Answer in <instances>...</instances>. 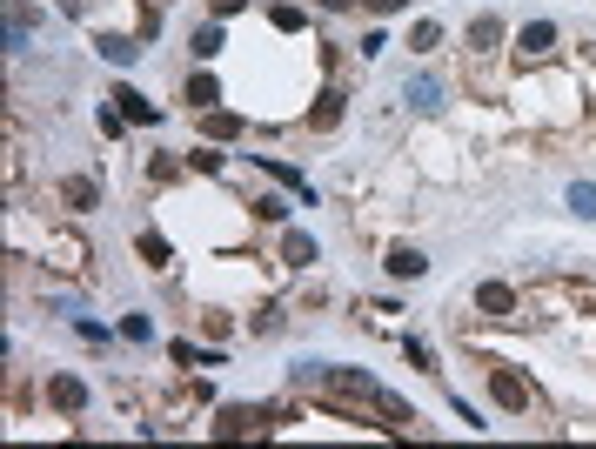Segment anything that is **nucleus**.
<instances>
[{"mask_svg": "<svg viewBox=\"0 0 596 449\" xmlns=\"http://www.w3.org/2000/svg\"><path fill=\"white\" fill-rule=\"evenodd\" d=\"M134 255H141L148 269H175V248H168L161 228H134Z\"/></svg>", "mask_w": 596, "mask_h": 449, "instance_id": "nucleus-18", "label": "nucleus"}, {"mask_svg": "<svg viewBox=\"0 0 596 449\" xmlns=\"http://www.w3.org/2000/svg\"><path fill=\"white\" fill-rule=\"evenodd\" d=\"M181 108H195V114L221 108V81H215V74H208V61H195V74L181 81Z\"/></svg>", "mask_w": 596, "mask_h": 449, "instance_id": "nucleus-9", "label": "nucleus"}, {"mask_svg": "<svg viewBox=\"0 0 596 449\" xmlns=\"http://www.w3.org/2000/svg\"><path fill=\"white\" fill-rule=\"evenodd\" d=\"M168 362H175V369H195L201 349H195V342H168Z\"/></svg>", "mask_w": 596, "mask_h": 449, "instance_id": "nucleus-29", "label": "nucleus"}, {"mask_svg": "<svg viewBox=\"0 0 596 449\" xmlns=\"http://www.w3.org/2000/svg\"><path fill=\"white\" fill-rule=\"evenodd\" d=\"M382 47H389V34H382V27H369V34H362V47H355V54H362V61H376Z\"/></svg>", "mask_w": 596, "mask_h": 449, "instance_id": "nucleus-32", "label": "nucleus"}, {"mask_svg": "<svg viewBox=\"0 0 596 449\" xmlns=\"http://www.w3.org/2000/svg\"><path fill=\"white\" fill-rule=\"evenodd\" d=\"M442 47V21H416L409 27V54H436Z\"/></svg>", "mask_w": 596, "mask_h": 449, "instance_id": "nucleus-23", "label": "nucleus"}, {"mask_svg": "<svg viewBox=\"0 0 596 449\" xmlns=\"http://www.w3.org/2000/svg\"><path fill=\"white\" fill-rule=\"evenodd\" d=\"M47 403L61 409V416H88L94 389H88L81 376H74V369H54V376H47Z\"/></svg>", "mask_w": 596, "mask_h": 449, "instance_id": "nucleus-5", "label": "nucleus"}, {"mask_svg": "<svg viewBox=\"0 0 596 449\" xmlns=\"http://www.w3.org/2000/svg\"><path fill=\"white\" fill-rule=\"evenodd\" d=\"M248 329H255V336H275V329H282V309H275V302L255 309V315H248Z\"/></svg>", "mask_w": 596, "mask_h": 449, "instance_id": "nucleus-27", "label": "nucleus"}, {"mask_svg": "<svg viewBox=\"0 0 596 449\" xmlns=\"http://www.w3.org/2000/svg\"><path fill=\"white\" fill-rule=\"evenodd\" d=\"M268 27H275V34H302V27H309V14H302L295 0H282V7H268Z\"/></svg>", "mask_w": 596, "mask_h": 449, "instance_id": "nucleus-21", "label": "nucleus"}, {"mask_svg": "<svg viewBox=\"0 0 596 449\" xmlns=\"http://www.w3.org/2000/svg\"><path fill=\"white\" fill-rule=\"evenodd\" d=\"M195 121H201V135H208V141H242L248 135V121H242V114H228V108H208V114H195Z\"/></svg>", "mask_w": 596, "mask_h": 449, "instance_id": "nucleus-19", "label": "nucleus"}, {"mask_svg": "<svg viewBox=\"0 0 596 449\" xmlns=\"http://www.w3.org/2000/svg\"><path fill=\"white\" fill-rule=\"evenodd\" d=\"M362 14H376V21H389V14H409V0H362Z\"/></svg>", "mask_w": 596, "mask_h": 449, "instance_id": "nucleus-31", "label": "nucleus"}, {"mask_svg": "<svg viewBox=\"0 0 596 449\" xmlns=\"http://www.w3.org/2000/svg\"><path fill=\"white\" fill-rule=\"evenodd\" d=\"M402 356H409V369H422V376H436V349L422 336H402Z\"/></svg>", "mask_w": 596, "mask_h": 449, "instance_id": "nucleus-24", "label": "nucleus"}, {"mask_svg": "<svg viewBox=\"0 0 596 449\" xmlns=\"http://www.w3.org/2000/svg\"><path fill=\"white\" fill-rule=\"evenodd\" d=\"M235 14H248V0H208V21H235Z\"/></svg>", "mask_w": 596, "mask_h": 449, "instance_id": "nucleus-30", "label": "nucleus"}, {"mask_svg": "<svg viewBox=\"0 0 596 449\" xmlns=\"http://www.w3.org/2000/svg\"><path fill=\"white\" fill-rule=\"evenodd\" d=\"M282 262L288 269H315V262H322V242H315L309 228H288L282 235Z\"/></svg>", "mask_w": 596, "mask_h": 449, "instance_id": "nucleus-17", "label": "nucleus"}, {"mask_svg": "<svg viewBox=\"0 0 596 449\" xmlns=\"http://www.w3.org/2000/svg\"><path fill=\"white\" fill-rule=\"evenodd\" d=\"M382 269H389V282H422V275H429V255L409 248V242H396L389 255H382Z\"/></svg>", "mask_w": 596, "mask_h": 449, "instance_id": "nucleus-14", "label": "nucleus"}, {"mask_svg": "<svg viewBox=\"0 0 596 449\" xmlns=\"http://www.w3.org/2000/svg\"><path fill=\"white\" fill-rule=\"evenodd\" d=\"M155 7H175V0H155Z\"/></svg>", "mask_w": 596, "mask_h": 449, "instance_id": "nucleus-35", "label": "nucleus"}, {"mask_svg": "<svg viewBox=\"0 0 596 449\" xmlns=\"http://www.w3.org/2000/svg\"><path fill=\"white\" fill-rule=\"evenodd\" d=\"M221 47H228V21H195L188 27V54H195V61H221Z\"/></svg>", "mask_w": 596, "mask_h": 449, "instance_id": "nucleus-15", "label": "nucleus"}, {"mask_svg": "<svg viewBox=\"0 0 596 449\" xmlns=\"http://www.w3.org/2000/svg\"><path fill=\"white\" fill-rule=\"evenodd\" d=\"M188 168H195V175H221V168H228L221 141H195V148H188Z\"/></svg>", "mask_w": 596, "mask_h": 449, "instance_id": "nucleus-20", "label": "nucleus"}, {"mask_svg": "<svg viewBox=\"0 0 596 449\" xmlns=\"http://www.w3.org/2000/svg\"><path fill=\"white\" fill-rule=\"evenodd\" d=\"M342 114H349V94L342 88H322L309 108V135H329V128H342Z\"/></svg>", "mask_w": 596, "mask_h": 449, "instance_id": "nucleus-13", "label": "nucleus"}, {"mask_svg": "<svg viewBox=\"0 0 596 449\" xmlns=\"http://www.w3.org/2000/svg\"><path fill=\"white\" fill-rule=\"evenodd\" d=\"M94 54H101L108 68H134V61L148 54V41H141V34H94Z\"/></svg>", "mask_w": 596, "mask_h": 449, "instance_id": "nucleus-10", "label": "nucleus"}, {"mask_svg": "<svg viewBox=\"0 0 596 449\" xmlns=\"http://www.w3.org/2000/svg\"><path fill=\"white\" fill-rule=\"evenodd\" d=\"M255 215L262 222H288V195H255Z\"/></svg>", "mask_w": 596, "mask_h": 449, "instance_id": "nucleus-26", "label": "nucleus"}, {"mask_svg": "<svg viewBox=\"0 0 596 449\" xmlns=\"http://www.w3.org/2000/svg\"><path fill=\"white\" fill-rule=\"evenodd\" d=\"M275 416H282V409H268V403H221L208 429H215L221 443H235V436H262V429H275Z\"/></svg>", "mask_w": 596, "mask_h": 449, "instance_id": "nucleus-2", "label": "nucleus"}, {"mask_svg": "<svg viewBox=\"0 0 596 449\" xmlns=\"http://www.w3.org/2000/svg\"><path fill=\"white\" fill-rule=\"evenodd\" d=\"M556 41H563L556 21H523L516 27V61H523V68H543V61H556Z\"/></svg>", "mask_w": 596, "mask_h": 449, "instance_id": "nucleus-4", "label": "nucleus"}, {"mask_svg": "<svg viewBox=\"0 0 596 449\" xmlns=\"http://www.w3.org/2000/svg\"><path fill=\"white\" fill-rule=\"evenodd\" d=\"M61 14L67 21H88V0H61Z\"/></svg>", "mask_w": 596, "mask_h": 449, "instance_id": "nucleus-34", "label": "nucleus"}, {"mask_svg": "<svg viewBox=\"0 0 596 449\" xmlns=\"http://www.w3.org/2000/svg\"><path fill=\"white\" fill-rule=\"evenodd\" d=\"M34 27H41V14H34L27 0H7V54H27Z\"/></svg>", "mask_w": 596, "mask_h": 449, "instance_id": "nucleus-16", "label": "nucleus"}, {"mask_svg": "<svg viewBox=\"0 0 596 449\" xmlns=\"http://www.w3.org/2000/svg\"><path fill=\"white\" fill-rule=\"evenodd\" d=\"M74 336H81V342H94V349H101V342H108V329H101L94 315H74Z\"/></svg>", "mask_w": 596, "mask_h": 449, "instance_id": "nucleus-28", "label": "nucleus"}, {"mask_svg": "<svg viewBox=\"0 0 596 449\" xmlns=\"http://www.w3.org/2000/svg\"><path fill=\"white\" fill-rule=\"evenodd\" d=\"M449 409H456V416H463V423H469V429H489V423H483V409L469 403V396H456V403H449Z\"/></svg>", "mask_w": 596, "mask_h": 449, "instance_id": "nucleus-33", "label": "nucleus"}, {"mask_svg": "<svg viewBox=\"0 0 596 449\" xmlns=\"http://www.w3.org/2000/svg\"><path fill=\"white\" fill-rule=\"evenodd\" d=\"M108 101H114L121 114H128V128H161V108H155V101H148L141 88H128V81H121V88H114Z\"/></svg>", "mask_w": 596, "mask_h": 449, "instance_id": "nucleus-11", "label": "nucleus"}, {"mask_svg": "<svg viewBox=\"0 0 596 449\" xmlns=\"http://www.w3.org/2000/svg\"><path fill=\"white\" fill-rule=\"evenodd\" d=\"M563 202H570L583 222H596V181H570V188H563Z\"/></svg>", "mask_w": 596, "mask_h": 449, "instance_id": "nucleus-22", "label": "nucleus"}, {"mask_svg": "<svg viewBox=\"0 0 596 449\" xmlns=\"http://www.w3.org/2000/svg\"><path fill=\"white\" fill-rule=\"evenodd\" d=\"M255 168H262L268 181H282V188H288V195H295L302 208H315V202H322V195L309 188V175H302V168H288V161H275V155H255Z\"/></svg>", "mask_w": 596, "mask_h": 449, "instance_id": "nucleus-8", "label": "nucleus"}, {"mask_svg": "<svg viewBox=\"0 0 596 449\" xmlns=\"http://www.w3.org/2000/svg\"><path fill=\"white\" fill-rule=\"evenodd\" d=\"M503 41H509V21H503V14H476V21H469V34H463V47L476 54V61L503 54Z\"/></svg>", "mask_w": 596, "mask_h": 449, "instance_id": "nucleus-7", "label": "nucleus"}, {"mask_svg": "<svg viewBox=\"0 0 596 449\" xmlns=\"http://www.w3.org/2000/svg\"><path fill=\"white\" fill-rule=\"evenodd\" d=\"M469 309L483 315V322H516V315H523V295L509 289L503 275H489V282H476V289H469Z\"/></svg>", "mask_w": 596, "mask_h": 449, "instance_id": "nucleus-3", "label": "nucleus"}, {"mask_svg": "<svg viewBox=\"0 0 596 449\" xmlns=\"http://www.w3.org/2000/svg\"><path fill=\"white\" fill-rule=\"evenodd\" d=\"M402 101H409L416 114H442L449 88H442V74H429V68H409V81H402Z\"/></svg>", "mask_w": 596, "mask_h": 449, "instance_id": "nucleus-6", "label": "nucleus"}, {"mask_svg": "<svg viewBox=\"0 0 596 449\" xmlns=\"http://www.w3.org/2000/svg\"><path fill=\"white\" fill-rule=\"evenodd\" d=\"M483 382H489V403L503 409V416H530V409H536L530 376H516L509 362H483Z\"/></svg>", "mask_w": 596, "mask_h": 449, "instance_id": "nucleus-1", "label": "nucleus"}, {"mask_svg": "<svg viewBox=\"0 0 596 449\" xmlns=\"http://www.w3.org/2000/svg\"><path fill=\"white\" fill-rule=\"evenodd\" d=\"M61 208L67 215H94V208H101V175H67L61 181Z\"/></svg>", "mask_w": 596, "mask_h": 449, "instance_id": "nucleus-12", "label": "nucleus"}, {"mask_svg": "<svg viewBox=\"0 0 596 449\" xmlns=\"http://www.w3.org/2000/svg\"><path fill=\"white\" fill-rule=\"evenodd\" d=\"M121 342H155V315H121Z\"/></svg>", "mask_w": 596, "mask_h": 449, "instance_id": "nucleus-25", "label": "nucleus"}]
</instances>
